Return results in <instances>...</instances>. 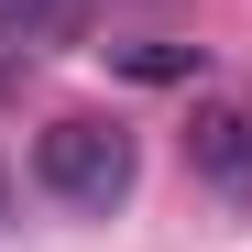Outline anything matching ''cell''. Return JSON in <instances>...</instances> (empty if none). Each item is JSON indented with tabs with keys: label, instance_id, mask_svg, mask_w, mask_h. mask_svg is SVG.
I'll use <instances>...</instances> for the list:
<instances>
[{
	"label": "cell",
	"instance_id": "obj_5",
	"mask_svg": "<svg viewBox=\"0 0 252 252\" xmlns=\"http://www.w3.org/2000/svg\"><path fill=\"white\" fill-rule=\"evenodd\" d=\"M22 88V44H0V99H11Z\"/></svg>",
	"mask_w": 252,
	"mask_h": 252
},
{
	"label": "cell",
	"instance_id": "obj_1",
	"mask_svg": "<svg viewBox=\"0 0 252 252\" xmlns=\"http://www.w3.org/2000/svg\"><path fill=\"white\" fill-rule=\"evenodd\" d=\"M143 154H132V121L110 110H55L44 132H33V187H44L55 208H88V220H110L121 197H132Z\"/></svg>",
	"mask_w": 252,
	"mask_h": 252
},
{
	"label": "cell",
	"instance_id": "obj_4",
	"mask_svg": "<svg viewBox=\"0 0 252 252\" xmlns=\"http://www.w3.org/2000/svg\"><path fill=\"white\" fill-rule=\"evenodd\" d=\"M110 66H121V77H143V88H176V77H197V66H208V44L143 33V44H110Z\"/></svg>",
	"mask_w": 252,
	"mask_h": 252
},
{
	"label": "cell",
	"instance_id": "obj_2",
	"mask_svg": "<svg viewBox=\"0 0 252 252\" xmlns=\"http://www.w3.org/2000/svg\"><path fill=\"white\" fill-rule=\"evenodd\" d=\"M187 176H197L208 197L252 208V88H208V99L187 110Z\"/></svg>",
	"mask_w": 252,
	"mask_h": 252
},
{
	"label": "cell",
	"instance_id": "obj_6",
	"mask_svg": "<svg viewBox=\"0 0 252 252\" xmlns=\"http://www.w3.org/2000/svg\"><path fill=\"white\" fill-rule=\"evenodd\" d=\"M0 208H11V176H0Z\"/></svg>",
	"mask_w": 252,
	"mask_h": 252
},
{
	"label": "cell",
	"instance_id": "obj_3",
	"mask_svg": "<svg viewBox=\"0 0 252 252\" xmlns=\"http://www.w3.org/2000/svg\"><path fill=\"white\" fill-rule=\"evenodd\" d=\"M88 0H0V44H77Z\"/></svg>",
	"mask_w": 252,
	"mask_h": 252
}]
</instances>
